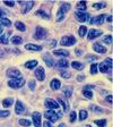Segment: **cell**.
Masks as SVG:
<instances>
[{"label": "cell", "instance_id": "obj_1", "mask_svg": "<svg viewBox=\"0 0 113 127\" xmlns=\"http://www.w3.org/2000/svg\"><path fill=\"white\" fill-rule=\"evenodd\" d=\"M68 10H70V5L69 3H62L58 11V18H57V22H61L63 18H65V14Z\"/></svg>", "mask_w": 113, "mask_h": 127}, {"label": "cell", "instance_id": "obj_2", "mask_svg": "<svg viewBox=\"0 0 113 127\" xmlns=\"http://www.w3.org/2000/svg\"><path fill=\"white\" fill-rule=\"evenodd\" d=\"M25 84V79L24 78H13L8 82V85L13 89H18V87H22Z\"/></svg>", "mask_w": 113, "mask_h": 127}, {"label": "cell", "instance_id": "obj_3", "mask_svg": "<svg viewBox=\"0 0 113 127\" xmlns=\"http://www.w3.org/2000/svg\"><path fill=\"white\" fill-rule=\"evenodd\" d=\"M46 35H47V32L45 29H43L41 26L36 27V31H35V39L36 40H43L46 37Z\"/></svg>", "mask_w": 113, "mask_h": 127}, {"label": "cell", "instance_id": "obj_4", "mask_svg": "<svg viewBox=\"0 0 113 127\" xmlns=\"http://www.w3.org/2000/svg\"><path fill=\"white\" fill-rule=\"evenodd\" d=\"M44 117L47 119V120H49V122H51V123H55L59 119V116L55 114L53 110L45 111V112H44Z\"/></svg>", "mask_w": 113, "mask_h": 127}, {"label": "cell", "instance_id": "obj_5", "mask_svg": "<svg viewBox=\"0 0 113 127\" xmlns=\"http://www.w3.org/2000/svg\"><path fill=\"white\" fill-rule=\"evenodd\" d=\"M75 16H76L77 21L82 22V23H84V22L90 19V14L85 13V11H76V13H75Z\"/></svg>", "mask_w": 113, "mask_h": 127}, {"label": "cell", "instance_id": "obj_6", "mask_svg": "<svg viewBox=\"0 0 113 127\" xmlns=\"http://www.w3.org/2000/svg\"><path fill=\"white\" fill-rule=\"evenodd\" d=\"M61 45H74L76 43V39H75L72 35L70 36H63L60 41Z\"/></svg>", "mask_w": 113, "mask_h": 127}, {"label": "cell", "instance_id": "obj_7", "mask_svg": "<svg viewBox=\"0 0 113 127\" xmlns=\"http://www.w3.org/2000/svg\"><path fill=\"white\" fill-rule=\"evenodd\" d=\"M7 76L11 77V78H19L21 76V71L16 68H9L7 70Z\"/></svg>", "mask_w": 113, "mask_h": 127}, {"label": "cell", "instance_id": "obj_8", "mask_svg": "<svg viewBox=\"0 0 113 127\" xmlns=\"http://www.w3.org/2000/svg\"><path fill=\"white\" fill-rule=\"evenodd\" d=\"M44 73H45V70H44V68L43 67H39V68L35 70V76H36V78L39 79V81H44V78H45V75H44Z\"/></svg>", "mask_w": 113, "mask_h": 127}, {"label": "cell", "instance_id": "obj_9", "mask_svg": "<svg viewBox=\"0 0 113 127\" xmlns=\"http://www.w3.org/2000/svg\"><path fill=\"white\" fill-rule=\"evenodd\" d=\"M32 117H33V123H34V126L35 127H41V114H40V112H37V111H35V112H33Z\"/></svg>", "mask_w": 113, "mask_h": 127}, {"label": "cell", "instance_id": "obj_10", "mask_svg": "<svg viewBox=\"0 0 113 127\" xmlns=\"http://www.w3.org/2000/svg\"><path fill=\"white\" fill-rule=\"evenodd\" d=\"M42 58H43V60L45 61V64H46L49 67L54 66V60L52 59V56H50L49 53H44V55L42 56Z\"/></svg>", "mask_w": 113, "mask_h": 127}, {"label": "cell", "instance_id": "obj_11", "mask_svg": "<svg viewBox=\"0 0 113 127\" xmlns=\"http://www.w3.org/2000/svg\"><path fill=\"white\" fill-rule=\"evenodd\" d=\"M106 18V16L104 15V14H102V15L97 16V17H95V18H93L92 21H90V23L92 24H97V25H102L103 23H104V19Z\"/></svg>", "mask_w": 113, "mask_h": 127}, {"label": "cell", "instance_id": "obj_12", "mask_svg": "<svg viewBox=\"0 0 113 127\" xmlns=\"http://www.w3.org/2000/svg\"><path fill=\"white\" fill-rule=\"evenodd\" d=\"M44 103H45V106L50 109H58L59 108V103L55 102V101L52 100V99H46Z\"/></svg>", "mask_w": 113, "mask_h": 127}, {"label": "cell", "instance_id": "obj_13", "mask_svg": "<svg viewBox=\"0 0 113 127\" xmlns=\"http://www.w3.org/2000/svg\"><path fill=\"white\" fill-rule=\"evenodd\" d=\"M15 112L16 114H24L25 112V107L24 104L22 103V101H16V107H15Z\"/></svg>", "mask_w": 113, "mask_h": 127}, {"label": "cell", "instance_id": "obj_14", "mask_svg": "<svg viewBox=\"0 0 113 127\" xmlns=\"http://www.w3.org/2000/svg\"><path fill=\"white\" fill-rule=\"evenodd\" d=\"M100 35H102V31H97V30H90V32H88V39L90 40H93L95 39V37L100 36Z\"/></svg>", "mask_w": 113, "mask_h": 127}, {"label": "cell", "instance_id": "obj_15", "mask_svg": "<svg viewBox=\"0 0 113 127\" xmlns=\"http://www.w3.org/2000/svg\"><path fill=\"white\" fill-rule=\"evenodd\" d=\"M93 49L98 53H105L106 52V48L101 45L100 43H94V44H93Z\"/></svg>", "mask_w": 113, "mask_h": 127}, {"label": "cell", "instance_id": "obj_16", "mask_svg": "<svg viewBox=\"0 0 113 127\" xmlns=\"http://www.w3.org/2000/svg\"><path fill=\"white\" fill-rule=\"evenodd\" d=\"M25 49L31 51H41L42 50V47L41 45H36V44H32V43H28V44L25 45Z\"/></svg>", "mask_w": 113, "mask_h": 127}, {"label": "cell", "instance_id": "obj_17", "mask_svg": "<svg viewBox=\"0 0 113 127\" xmlns=\"http://www.w3.org/2000/svg\"><path fill=\"white\" fill-rule=\"evenodd\" d=\"M51 89L52 90H59L61 87V82L59 81V79H57V78H54V79H52L51 81Z\"/></svg>", "mask_w": 113, "mask_h": 127}, {"label": "cell", "instance_id": "obj_18", "mask_svg": "<svg viewBox=\"0 0 113 127\" xmlns=\"http://www.w3.org/2000/svg\"><path fill=\"white\" fill-rule=\"evenodd\" d=\"M57 66H58L59 68H67V67L69 66V63L67 59H60V60L57 63Z\"/></svg>", "mask_w": 113, "mask_h": 127}, {"label": "cell", "instance_id": "obj_19", "mask_svg": "<svg viewBox=\"0 0 113 127\" xmlns=\"http://www.w3.org/2000/svg\"><path fill=\"white\" fill-rule=\"evenodd\" d=\"M53 55L54 56H60V57H67V56H69V52L67 50L61 49V50H54L53 51Z\"/></svg>", "mask_w": 113, "mask_h": 127}, {"label": "cell", "instance_id": "obj_20", "mask_svg": "<svg viewBox=\"0 0 113 127\" xmlns=\"http://www.w3.org/2000/svg\"><path fill=\"white\" fill-rule=\"evenodd\" d=\"M33 6H34V1H25V6H24L22 11H23V13H27Z\"/></svg>", "mask_w": 113, "mask_h": 127}, {"label": "cell", "instance_id": "obj_21", "mask_svg": "<svg viewBox=\"0 0 113 127\" xmlns=\"http://www.w3.org/2000/svg\"><path fill=\"white\" fill-rule=\"evenodd\" d=\"M24 66L26 67V68L28 69H33L34 67L37 66V60H31V61H27V63H25V65Z\"/></svg>", "mask_w": 113, "mask_h": 127}, {"label": "cell", "instance_id": "obj_22", "mask_svg": "<svg viewBox=\"0 0 113 127\" xmlns=\"http://www.w3.org/2000/svg\"><path fill=\"white\" fill-rule=\"evenodd\" d=\"M58 101L60 104L63 106V110L65 111H68L69 110V104H68V101H66L65 99H61V98H58Z\"/></svg>", "mask_w": 113, "mask_h": 127}, {"label": "cell", "instance_id": "obj_23", "mask_svg": "<svg viewBox=\"0 0 113 127\" xmlns=\"http://www.w3.org/2000/svg\"><path fill=\"white\" fill-rule=\"evenodd\" d=\"M63 93H65V95H66L67 98H70L71 94H72V89H71L70 86H65L62 89Z\"/></svg>", "mask_w": 113, "mask_h": 127}, {"label": "cell", "instance_id": "obj_24", "mask_svg": "<svg viewBox=\"0 0 113 127\" xmlns=\"http://www.w3.org/2000/svg\"><path fill=\"white\" fill-rule=\"evenodd\" d=\"M71 66L74 67L75 69H77V70L84 69V65H83L82 63H78V61H72V63H71Z\"/></svg>", "mask_w": 113, "mask_h": 127}, {"label": "cell", "instance_id": "obj_25", "mask_svg": "<svg viewBox=\"0 0 113 127\" xmlns=\"http://www.w3.org/2000/svg\"><path fill=\"white\" fill-rule=\"evenodd\" d=\"M23 42V39H22L21 36H13L11 37V43L15 45H18L21 44V43Z\"/></svg>", "mask_w": 113, "mask_h": 127}, {"label": "cell", "instance_id": "obj_26", "mask_svg": "<svg viewBox=\"0 0 113 127\" xmlns=\"http://www.w3.org/2000/svg\"><path fill=\"white\" fill-rule=\"evenodd\" d=\"M14 103V100L11 98H8V99H5L2 102V106L5 107V108H8V107H10L11 104Z\"/></svg>", "mask_w": 113, "mask_h": 127}, {"label": "cell", "instance_id": "obj_27", "mask_svg": "<svg viewBox=\"0 0 113 127\" xmlns=\"http://www.w3.org/2000/svg\"><path fill=\"white\" fill-rule=\"evenodd\" d=\"M86 33H87V27L86 26H80V27H79V30H78L79 36L84 37L85 35H86Z\"/></svg>", "mask_w": 113, "mask_h": 127}, {"label": "cell", "instance_id": "obj_28", "mask_svg": "<svg viewBox=\"0 0 113 127\" xmlns=\"http://www.w3.org/2000/svg\"><path fill=\"white\" fill-rule=\"evenodd\" d=\"M77 8H78L79 11L86 10V2H85V1H79V2L77 3Z\"/></svg>", "mask_w": 113, "mask_h": 127}, {"label": "cell", "instance_id": "obj_29", "mask_svg": "<svg viewBox=\"0 0 113 127\" xmlns=\"http://www.w3.org/2000/svg\"><path fill=\"white\" fill-rule=\"evenodd\" d=\"M94 123L97 125L98 127H104L106 125V119H97V120H95Z\"/></svg>", "mask_w": 113, "mask_h": 127}, {"label": "cell", "instance_id": "obj_30", "mask_svg": "<svg viewBox=\"0 0 113 127\" xmlns=\"http://www.w3.org/2000/svg\"><path fill=\"white\" fill-rule=\"evenodd\" d=\"M36 15L37 16H41V17H43V18H45V19H49V18H50V16L47 15V14L45 13L44 10H37L36 11Z\"/></svg>", "mask_w": 113, "mask_h": 127}, {"label": "cell", "instance_id": "obj_31", "mask_svg": "<svg viewBox=\"0 0 113 127\" xmlns=\"http://www.w3.org/2000/svg\"><path fill=\"white\" fill-rule=\"evenodd\" d=\"M15 26H16V29H18L19 31H25V30H26L25 25H24L22 22H16V23H15Z\"/></svg>", "mask_w": 113, "mask_h": 127}, {"label": "cell", "instance_id": "obj_32", "mask_svg": "<svg viewBox=\"0 0 113 127\" xmlns=\"http://www.w3.org/2000/svg\"><path fill=\"white\" fill-rule=\"evenodd\" d=\"M97 70H98V65L97 64H92V66H90V73L93 75L97 74Z\"/></svg>", "mask_w": 113, "mask_h": 127}, {"label": "cell", "instance_id": "obj_33", "mask_svg": "<svg viewBox=\"0 0 113 127\" xmlns=\"http://www.w3.org/2000/svg\"><path fill=\"white\" fill-rule=\"evenodd\" d=\"M98 69H100L102 73H106V71L109 70V67L106 66L104 63H102V64H100V65H98Z\"/></svg>", "mask_w": 113, "mask_h": 127}, {"label": "cell", "instance_id": "obj_34", "mask_svg": "<svg viewBox=\"0 0 113 127\" xmlns=\"http://www.w3.org/2000/svg\"><path fill=\"white\" fill-rule=\"evenodd\" d=\"M83 94H84L87 99H92L93 98V92L90 90H84L83 91Z\"/></svg>", "mask_w": 113, "mask_h": 127}, {"label": "cell", "instance_id": "obj_35", "mask_svg": "<svg viewBox=\"0 0 113 127\" xmlns=\"http://www.w3.org/2000/svg\"><path fill=\"white\" fill-rule=\"evenodd\" d=\"M19 125L28 127L29 125H31V122H29V120H27V119H19Z\"/></svg>", "mask_w": 113, "mask_h": 127}, {"label": "cell", "instance_id": "obj_36", "mask_svg": "<svg viewBox=\"0 0 113 127\" xmlns=\"http://www.w3.org/2000/svg\"><path fill=\"white\" fill-rule=\"evenodd\" d=\"M87 117V111L86 110H80L79 112V120H84Z\"/></svg>", "mask_w": 113, "mask_h": 127}, {"label": "cell", "instance_id": "obj_37", "mask_svg": "<svg viewBox=\"0 0 113 127\" xmlns=\"http://www.w3.org/2000/svg\"><path fill=\"white\" fill-rule=\"evenodd\" d=\"M0 23H1V25H3V26H10V21L8 18H1V21H0Z\"/></svg>", "mask_w": 113, "mask_h": 127}, {"label": "cell", "instance_id": "obj_38", "mask_svg": "<svg viewBox=\"0 0 113 127\" xmlns=\"http://www.w3.org/2000/svg\"><path fill=\"white\" fill-rule=\"evenodd\" d=\"M76 117H77L76 111H71L70 115H69V120H70V123H74L75 120H76Z\"/></svg>", "mask_w": 113, "mask_h": 127}, {"label": "cell", "instance_id": "obj_39", "mask_svg": "<svg viewBox=\"0 0 113 127\" xmlns=\"http://www.w3.org/2000/svg\"><path fill=\"white\" fill-rule=\"evenodd\" d=\"M0 43H2V44H8L7 35H1V36H0Z\"/></svg>", "mask_w": 113, "mask_h": 127}, {"label": "cell", "instance_id": "obj_40", "mask_svg": "<svg viewBox=\"0 0 113 127\" xmlns=\"http://www.w3.org/2000/svg\"><path fill=\"white\" fill-rule=\"evenodd\" d=\"M103 41H104V43H106V44H111V43H112V36L108 35V36H105L103 39Z\"/></svg>", "mask_w": 113, "mask_h": 127}, {"label": "cell", "instance_id": "obj_41", "mask_svg": "<svg viewBox=\"0 0 113 127\" xmlns=\"http://www.w3.org/2000/svg\"><path fill=\"white\" fill-rule=\"evenodd\" d=\"M10 115V112L8 110H5V111H0V118H3V117H8Z\"/></svg>", "mask_w": 113, "mask_h": 127}, {"label": "cell", "instance_id": "obj_42", "mask_svg": "<svg viewBox=\"0 0 113 127\" xmlns=\"http://www.w3.org/2000/svg\"><path fill=\"white\" fill-rule=\"evenodd\" d=\"M60 75L62 77H65V78H70L71 77V74H69V73H67V71H63V70L60 71Z\"/></svg>", "mask_w": 113, "mask_h": 127}, {"label": "cell", "instance_id": "obj_43", "mask_svg": "<svg viewBox=\"0 0 113 127\" xmlns=\"http://www.w3.org/2000/svg\"><path fill=\"white\" fill-rule=\"evenodd\" d=\"M104 64H105L109 68H111V67H112V60H111V58H106L105 60H104Z\"/></svg>", "mask_w": 113, "mask_h": 127}, {"label": "cell", "instance_id": "obj_44", "mask_svg": "<svg viewBox=\"0 0 113 127\" xmlns=\"http://www.w3.org/2000/svg\"><path fill=\"white\" fill-rule=\"evenodd\" d=\"M105 3L103 2V3H94V5H93V7L94 8H96V9H101V8H103V7H105Z\"/></svg>", "mask_w": 113, "mask_h": 127}, {"label": "cell", "instance_id": "obj_45", "mask_svg": "<svg viewBox=\"0 0 113 127\" xmlns=\"http://www.w3.org/2000/svg\"><path fill=\"white\" fill-rule=\"evenodd\" d=\"M5 5L9 6V7H13V6L15 5V2H14V1H11V0H6V1H5Z\"/></svg>", "mask_w": 113, "mask_h": 127}, {"label": "cell", "instance_id": "obj_46", "mask_svg": "<svg viewBox=\"0 0 113 127\" xmlns=\"http://www.w3.org/2000/svg\"><path fill=\"white\" fill-rule=\"evenodd\" d=\"M28 86H29V89H31V90H34V89H35V83L33 82V81H31V82L28 83Z\"/></svg>", "mask_w": 113, "mask_h": 127}, {"label": "cell", "instance_id": "obj_47", "mask_svg": "<svg viewBox=\"0 0 113 127\" xmlns=\"http://www.w3.org/2000/svg\"><path fill=\"white\" fill-rule=\"evenodd\" d=\"M92 109L95 111V112H96V111H97V112H101V111H102V109H101L100 107H95V106H93V107H92Z\"/></svg>", "mask_w": 113, "mask_h": 127}, {"label": "cell", "instance_id": "obj_48", "mask_svg": "<svg viewBox=\"0 0 113 127\" xmlns=\"http://www.w3.org/2000/svg\"><path fill=\"white\" fill-rule=\"evenodd\" d=\"M43 126H44V127H53L52 124H51L50 122H45L44 124H43Z\"/></svg>", "mask_w": 113, "mask_h": 127}, {"label": "cell", "instance_id": "obj_49", "mask_svg": "<svg viewBox=\"0 0 113 127\" xmlns=\"http://www.w3.org/2000/svg\"><path fill=\"white\" fill-rule=\"evenodd\" d=\"M105 100L108 101L109 103H112V96H111V95H109V96H108V98L105 99Z\"/></svg>", "mask_w": 113, "mask_h": 127}, {"label": "cell", "instance_id": "obj_50", "mask_svg": "<svg viewBox=\"0 0 113 127\" xmlns=\"http://www.w3.org/2000/svg\"><path fill=\"white\" fill-rule=\"evenodd\" d=\"M84 78H85L84 76H78V77H77V81H79V82H80V81H83Z\"/></svg>", "mask_w": 113, "mask_h": 127}, {"label": "cell", "instance_id": "obj_51", "mask_svg": "<svg viewBox=\"0 0 113 127\" xmlns=\"http://www.w3.org/2000/svg\"><path fill=\"white\" fill-rule=\"evenodd\" d=\"M76 53H77V55H82L83 51H82V50H79V49H76Z\"/></svg>", "mask_w": 113, "mask_h": 127}, {"label": "cell", "instance_id": "obj_52", "mask_svg": "<svg viewBox=\"0 0 113 127\" xmlns=\"http://www.w3.org/2000/svg\"><path fill=\"white\" fill-rule=\"evenodd\" d=\"M108 22H112V16H108V19H106Z\"/></svg>", "mask_w": 113, "mask_h": 127}, {"label": "cell", "instance_id": "obj_53", "mask_svg": "<svg viewBox=\"0 0 113 127\" xmlns=\"http://www.w3.org/2000/svg\"><path fill=\"white\" fill-rule=\"evenodd\" d=\"M3 14H5V13H3V11L1 10V9H0V18H1V17H2V15H3Z\"/></svg>", "mask_w": 113, "mask_h": 127}, {"label": "cell", "instance_id": "obj_54", "mask_svg": "<svg viewBox=\"0 0 113 127\" xmlns=\"http://www.w3.org/2000/svg\"><path fill=\"white\" fill-rule=\"evenodd\" d=\"M59 127H66V125H65V124H60V125H59Z\"/></svg>", "mask_w": 113, "mask_h": 127}, {"label": "cell", "instance_id": "obj_55", "mask_svg": "<svg viewBox=\"0 0 113 127\" xmlns=\"http://www.w3.org/2000/svg\"><path fill=\"white\" fill-rule=\"evenodd\" d=\"M1 33H2V27H1V25H0V35H1Z\"/></svg>", "mask_w": 113, "mask_h": 127}, {"label": "cell", "instance_id": "obj_56", "mask_svg": "<svg viewBox=\"0 0 113 127\" xmlns=\"http://www.w3.org/2000/svg\"><path fill=\"white\" fill-rule=\"evenodd\" d=\"M85 127H92V126H90V125H87V126H85Z\"/></svg>", "mask_w": 113, "mask_h": 127}]
</instances>
